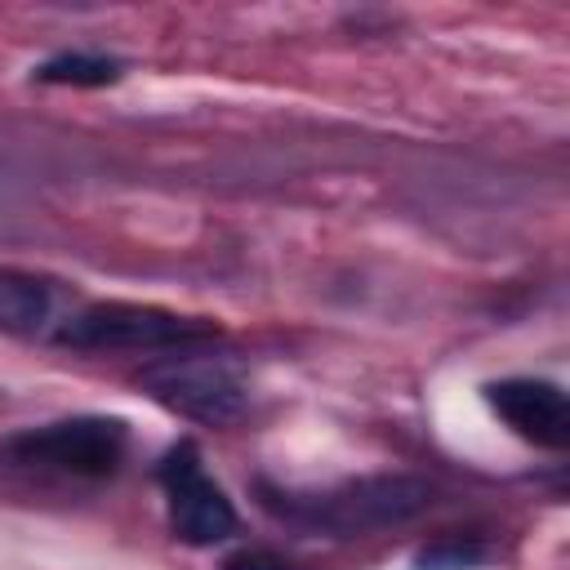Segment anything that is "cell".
<instances>
[{
  "label": "cell",
  "instance_id": "cell-1",
  "mask_svg": "<svg viewBox=\"0 0 570 570\" xmlns=\"http://www.w3.org/2000/svg\"><path fill=\"white\" fill-rule=\"evenodd\" d=\"M428 485L414 476H361L343 481L321 494H272L267 503L303 525H321L330 534H365L383 525L410 521L419 508H428Z\"/></svg>",
  "mask_w": 570,
  "mask_h": 570
},
{
  "label": "cell",
  "instance_id": "cell-2",
  "mask_svg": "<svg viewBox=\"0 0 570 570\" xmlns=\"http://www.w3.org/2000/svg\"><path fill=\"white\" fill-rule=\"evenodd\" d=\"M218 334L214 321L200 316H174L165 307H142V303H89L76 316H67V325L58 330V343L67 347H138V352H156V347H183V343H200Z\"/></svg>",
  "mask_w": 570,
  "mask_h": 570
},
{
  "label": "cell",
  "instance_id": "cell-3",
  "mask_svg": "<svg viewBox=\"0 0 570 570\" xmlns=\"http://www.w3.org/2000/svg\"><path fill=\"white\" fill-rule=\"evenodd\" d=\"M125 423L120 419H62L49 428H31L22 436H13L4 450L18 463H40V468H58V472H76V476H107L116 472L120 454H125Z\"/></svg>",
  "mask_w": 570,
  "mask_h": 570
},
{
  "label": "cell",
  "instance_id": "cell-4",
  "mask_svg": "<svg viewBox=\"0 0 570 570\" xmlns=\"http://www.w3.org/2000/svg\"><path fill=\"white\" fill-rule=\"evenodd\" d=\"M147 392L200 423H232L245 410V383L236 379L232 365L214 356H169L142 370Z\"/></svg>",
  "mask_w": 570,
  "mask_h": 570
},
{
  "label": "cell",
  "instance_id": "cell-5",
  "mask_svg": "<svg viewBox=\"0 0 570 570\" xmlns=\"http://www.w3.org/2000/svg\"><path fill=\"white\" fill-rule=\"evenodd\" d=\"M160 485L169 494V525L183 543L191 548H209L218 539H227L236 530V508L232 499L205 476L200 468V450L191 441H178L165 459H160Z\"/></svg>",
  "mask_w": 570,
  "mask_h": 570
},
{
  "label": "cell",
  "instance_id": "cell-6",
  "mask_svg": "<svg viewBox=\"0 0 570 570\" xmlns=\"http://www.w3.org/2000/svg\"><path fill=\"white\" fill-rule=\"evenodd\" d=\"M485 401L494 405V414L525 441L561 450L570 441V405L566 392L557 383L543 379H503L485 387Z\"/></svg>",
  "mask_w": 570,
  "mask_h": 570
},
{
  "label": "cell",
  "instance_id": "cell-7",
  "mask_svg": "<svg viewBox=\"0 0 570 570\" xmlns=\"http://www.w3.org/2000/svg\"><path fill=\"white\" fill-rule=\"evenodd\" d=\"M49 307H53L49 281L13 272V267H0V325L4 330L31 334V330H40L49 321Z\"/></svg>",
  "mask_w": 570,
  "mask_h": 570
},
{
  "label": "cell",
  "instance_id": "cell-8",
  "mask_svg": "<svg viewBox=\"0 0 570 570\" xmlns=\"http://www.w3.org/2000/svg\"><path fill=\"white\" fill-rule=\"evenodd\" d=\"M120 76V67L111 58H94V53H58L49 62H40L36 80L45 85H111Z\"/></svg>",
  "mask_w": 570,
  "mask_h": 570
},
{
  "label": "cell",
  "instance_id": "cell-9",
  "mask_svg": "<svg viewBox=\"0 0 570 570\" xmlns=\"http://www.w3.org/2000/svg\"><path fill=\"white\" fill-rule=\"evenodd\" d=\"M481 561V543H463V539H441V543H428L414 566L419 570H468Z\"/></svg>",
  "mask_w": 570,
  "mask_h": 570
},
{
  "label": "cell",
  "instance_id": "cell-10",
  "mask_svg": "<svg viewBox=\"0 0 570 570\" xmlns=\"http://www.w3.org/2000/svg\"><path fill=\"white\" fill-rule=\"evenodd\" d=\"M223 570H294V566L285 557L267 552V548H240V552H232L223 561Z\"/></svg>",
  "mask_w": 570,
  "mask_h": 570
}]
</instances>
